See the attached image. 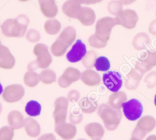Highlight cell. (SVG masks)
I'll return each mask as SVG.
<instances>
[{"label":"cell","instance_id":"6da1fadb","mask_svg":"<svg viewBox=\"0 0 156 140\" xmlns=\"http://www.w3.org/2000/svg\"><path fill=\"white\" fill-rule=\"evenodd\" d=\"M28 21L25 16H21L17 19H9L2 25V32L6 36H19L24 33L26 28V22Z\"/></svg>","mask_w":156,"mask_h":140},{"label":"cell","instance_id":"7a4b0ae2","mask_svg":"<svg viewBox=\"0 0 156 140\" xmlns=\"http://www.w3.org/2000/svg\"><path fill=\"white\" fill-rule=\"evenodd\" d=\"M122 110L127 120L135 121L139 120L143 112V106L142 103L136 99H132L125 102L122 105Z\"/></svg>","mask_w":156,"mask_h":140},{"label":"cell","instance_id":"3957f363","mask_svg":"<svg viewBox=\"0 0 156 140\" xmlns=\"http://www.w3.org/2000/svg\"><path fill=\"white\" fill-rule=\"evenodd\" d=\"M103 82L111 92H118L122 86V75L117 71H108L103 75Z\"/></svg>","mask_w":156,"mask_h":140},{"label":"cell","instance_id":"277c9868","mask_svg":"<svg viewBox=\"0 0 156 140\" xmlns=\"http://www.w3.org/2000/svg\"><path fill=\"white\" fill-rule=\"evenodd\" d=\"M87 54V47L81 40L78 39L67 54V59L71 63L81 61Z\"/></svg>","mask_w":156,"mask_h":140},{"label":"cell","instance_id":"5b68a950","mask_svg":"<svg viewBox=\"0 0 156 140\" xmlns=\"http://www.w3.org/2000/svg\"><path fill=\"white\" fill-rule=\"evenodd\" d=\"M117 22L126 28H132L135 26L136 22H137V16L133 11L126 10L120 13L119 16L117 19Z\"/></svg>","mask_w":156,"mask_h":140},{"label":"cell","instance_id":"8992f818","mask_svg":"<svg viewBox=\"0 0 156 140\" xmlns=\"http://www.w3.org/2000/svg\"><path fill=\"white\" fill-rule=\"evenodd\" d=\"M114 25H115L114 20L111 18H104L100 19L97 25V33L103 36L109 35L111 28Z\"/></svg>","mask_w":156,"mask_h":140},{"label":"cell","instance_id":"52a82bcc","mask_svg":"<svg viewBox=\"0 0 156 140\" xmlns=\"http://www.w3.org/2000/svg\"><path fill=\"white\" fill-rule=\"evenodd\" d=\"M41 9L47 17H54L57 14L58 8L55 0H39Z\"/></svg>","mask_w":156,"mask_h":140},{"label":"cell","instance_id":"ba28073f","mask_svg":"<svg viewBox=\"0 0 156 140\" xmlns=\"http://www.w3.org/2000/svg\"><path fill=\"white\" fill-rule=\"evenodd\" d=\"M80 10V9L79 3H77V2L73 1V0H69L63 5V11L69 17H77Z\"/></svg>","mask_w":156,"mask_h":140},{"label":"cell","instance_id":"9c48e42d","mask_svg":"<svg viewBox=\"0 0 156 140\" xmlns=\"http://www.w3.org/2000/svg\"><path fill=\"white\" fill-rule=\"evenodd\" d=\"M77 17L83 25H88L94 23V19H95V14L90 9L83 8L80 9Z\"/></svg>","mask_w":156,"mask_h":140},{"label":"cell","instance_id":"30bf717a","mask_svg":"<svg viewBox=\"0 0 156 140\" xmlns=\"http://www.w3.org/2000/svg\"><path fill=\"white\" fill-rule=\"evenodd\" d=\"M12 57L9 54L6 48L0 46V67L9 68L12 66Z\"/></svg>","mask_w":156,"mask_h":140},{"label":"cell","instance_id":"8fae6325","mask_svg":"<svg viewBox=\"0 0 156 140\" xmlns=\"http://www.w3.org/2000/svg\"><path fill=\"white\" fill-rule=\"evenodd\" d=\"M41 111V106L38 102L35 100H31L25 106V112L30 117H37L40 115Z\"/></svg>","mask_w":156,"mask_h":140},{"label":"cell","instance_id":"7c38bea8","mask_svg":"<svg viewBox=\"0 0 156 140\" xmlns=\"http://www.w3.org/2000/svg\"><path fill=\"white\" fill-rule=\"evenodd\" d=\"M94 67L98 71H107L109 70L111 65L109 59L104 56L99 57L96 59Z\"/></svg>","mask_w":156,"mask_h":140},{"label":"cell","instance_id":"4fadbf2b","mask_svg":"<svg viewBox=\"0 0 156 140\" xmlns=\"http://www.w3.org/2000/svg\"><path fill=\"white\" fill-rule=\"evenodd\" d=\"M60 27L61 25H60L59 22L57 21H49L45 25L46 30L49 33H56L59 30Z\"/></svg>","mask_w":156,"mask_h":140},{"label":"cell","instance_id":"5bb4252c","mask_svg":"<svg viewBox=\"0 0 156 140\" xmlns=\"http://www.w3.org/2000/svg\"><path fill=\"white\" fill-rule=\"evenodd\" d=\"M109 9L113 14H118L122 9L121 4L118 2H112L109 4Z\"/></svg>","mask_w":156,"mask_h":140},{"label":"cell","instance_id":"9a60e30c","mask_svg":"<svg viewBox=\"0 0 156 140\" xmlns=\"http://www.w3.org/2000/svg\"><path fill=\"white\" fill-rule=\"evenodd\" d=\"M9 133L7 132L6 128H3L0 130V140H7L6 137Z\"/></svg>","mask_w":156,"mask_h":140},{"label":"cell","instance_id":"2e32d148","mask_svg":"<svg viewBox=\"0 0 156 140\" xmlns=\"http://www.w3.org/2000/svg\"><path fill=\"white\" fill-rule=\"evenodd\" d=\"M102 0H83V2L87 4H90V3H96V2H101Z\"/></svg>","mask_w":156,"mask_h":140},{"label":"cell","instance_id":"e0dca14e","mask_svg":"<svg viewBox=\"0 0 156 140\" xmlns=\"http://www.w3.org/2000/svg\"><path fill=\"white\" fill-rule=\"evenodd\" d=\"M120 1L123 4H130L134 2L135 0H120Z\"/></svg>","mask_w":156,"mask_h":140},{"label":"cell","instance_id":"ac0fdd59","mask_svg":"<svg viewBox=\"0 0 156 140\" xmlns=\"http://www.w3.org/2000/svg\"><path fill=\"white\" fill-rule=\"evenodd\" d=\"M3 92V87H2V84H0V95L2 94V93Z\"/></svg>","mask_w":156,"mask_h":140},{"label":"cell","instance_id":"d6986e66","mask_svg":"<svg viewBox=\"0 0 156 140\" xmlns=\"http://www.w3.org/2000/svg\"><path fill=\"white\" fill-rule=\"evenodd\" d=\"M75 2H76L77 3H82L83 2V0H73Z\"/></svg>","mask_w":156,"mask_h":140},{"label":"cell","instance_id":"ffe728a7","mask_svg":"<svg viewBox=\"0 0 156 140\" xmlns=\"http://www.w3.org/2000/svg\"><path fill=\"white\" fill-rule=\"evenodd\" d=\"M154 105H155V106H156V94H155V96H154Z\"/></svg>","mask_w":156,"mask_h":140},{"label":"cell","instance_id":"44dd1931","mask_svg":"<svg viewBox=\"0 0 156 140\" xmlns=\"http://www.w3.org/2000/svg\"><path fill=\"white\" fill-rule=\"evenodd\" d=\"M20 1H22V2H25V1H27V0H20Z\"/></svg>","mask_w":156,"mask_h":140},{"label":"cell","instance_id":"7402d4cb","mask_svg":"<svg viewBox=\"0 0 156 140\" xmlns=\"http://www.w3.org/2000/svg\"><path fill=\"white\" fill-rule=\"evenodd\" d=\"M1 109H2V108H1V104H0V111H1Z\"/></svg>","mask_w":156,"mask_h":140}]
</instances>
